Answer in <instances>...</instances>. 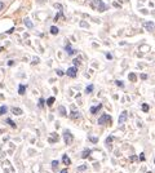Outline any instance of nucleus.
I'll list each match as a JSON object with an SVG mask.
<instances>
[{"label":"nucleus","instance_id":"f704fd0d","mask_svg":"<svg viewBox=\"0 0 155 173\" xmlns=\"http://www.w3.org/2000/svg\"><path fill=\"white\" fill-rule=\"evenodd\" d=\"M138 159L141 160V162H143V160H145V155H143V154H141V155L138 156Z\"/></svg>","mask_w":155,"mask_h":173},{"label":"nucleus","instance_id":"f257e3e1","mask_svg":"<svg viewBox=\"0 0 155 173\" xmlns=\"http://www.w3.org/2000/svg\"><path fill=\"white\" fill-rule=\"evenodd\" d=\"M91 7L93 8V9H96V11H100V12H104V11L107 9V7L104 4L102 0H92V2H91Z\"/></svg>","mask_w":155,"mask_h":173},{"label":"nucleus","instance_id":"f8f14e48","mask_svg":"<svg viewBox=\"0 0 155 173\" xmlns=\"http://www.w3.org/2000/svg\"><path fill=\"white\" fill-rule=\"evenodd\" d=\"M25 90H26V85L19 84V86H18V93L22 96V94H25Z\"/></svg>","mask_w":155,"mask_h":173},{"label":"nucleus","instance_id":"9d476101","mask_svg":"<svg viewBox=\"0 0 155 173\" xmlns=\"http://www.w3.org/2000/svg\"><path fill=\"white\" fill-rule=\"evenodd\" d=\"M62 162H64V164H66V165H70V164H71V160H70V158L67 156L66 154H65L64 156H62Z\"/></svg>","mask_w":155,"mask_h":173},{"label":"nucleus","instance_id":"e433bc0d","mask_svg":"<svg viewBox=\"0 0 155 173\" xmlns=\"http://www.w3.org/2000/svg\"><path fill=\"white\" fill-rule=\"evenodd\" d=\"M141 79L146 80V79H147V75H146V74H142V75H141Z\"/></svg>","mask_w":155,"mask_h":173},{"label":"nucleus","instance_id":"6e6552de","mask_svg":"<svg viewBox=\"0 0 155 173\" xmlns=\"http://www.w3.org/2000/svg\"><path fill=\"white\" fill-rule=\"evenodd\" d=\"M65 49H66V53L69 54V56H71V54H74V53H75V51L72 49V48H71V45H70V44H67V45H66V48H65Z\"/></svg>","mask_w":155,"mask_h":173},{"label":"nucleus","instance_id":"72a5a7b5","mask_svg":"<svg viewBox=\"0 0 155 173\" xmlns=\"http://www.w3.org/2000/svg\"><path fill=\"white\" fill-rule=\"evenodd\" d=\"M54 8H57L58 11H62V5H61V4H54Z\"/></svg>","mask_w":155,"mask_h":173},{"label":"nucleus","instance_id":"5701e85b","mask_svg":"<svg viewBox=\"0 0 155 173\" xmlns=\"http://www.w3.org/2000/svg\"><path fill=\"white\" fill-rule=\"evenodd\" d=\"M7 123H8V124H9V126H11L12 128H16V124H14V122H13L12 119H7Z\"/></svg>","mask_w":155,"mask_h":173},{"label":"nucleus","instance_id":"f03ea898","mask_svg":"<svg viewBox=\"0 0 155 173\" xmlns=\"http://www.w3.org/2000/svg\"><path fill=\"white\" fill-rule=\"evenodd\" d=\"M111 116L110 115H107V114H102L100 116V119H98V124L100 126H106V124H111Z\"/></svg>","mask_w":155,"mask_h":173},{"label":"nucleus","instance_id":"473e14b6","mask_svg":"<svg viewBox=\"0 0 155 173\" xmlns=\"http://www.w3.org/2000/svg\"><path fill=\"white\" fill-rule=\"evenodd\" d=\"M115 84L118 85V86H124V84H123V81H120V80H116L115 81Z\"/></svg>","mask_w":155,"mask_h":173},{"label":"nucleus","instance_id":"ddd939ff","mask_svg":"<svg viewBox=\"0 0 155 173\" xmlns=\"http://www.w3.org/2000/svg\"><path fill=\"white\" fill-rule=\"evenodd\" d=\"M91 152H92V150H89V149H85V150L83 151V154H81V158H83V159L88 158V156L91 155Z\"/></svg>","mask_w":155,"mask_h":173},{"label":"nucleus","instance_id":"c85d7f7f","mask_svg":"<svg viewBox=\"0 0 155 173\" xmlns=\"http://www.w3.org/2000/svg\"><path fill=\"white\" fill-rule=\"evenodd\" d=\"M87 169V165H80L78 167V172H81V171H85Z\"/></svg>","mask_w":155,"mask_h":173},{"label":"nucleus","instance_id":"79ce46f5","mask_svg":"<svg viewBox=\"0 0 155 173\" xmlns=\"http://www.w3.org/2000/svg\"><path fill=\"white\" fill-rule=\"evenodd\" d=\"M154 163H155V162H154Z\"/></svg>","mask_w":155,"mask_h":173},{"label":"nucleus","instance_id":"7c9ffc66","mask_svg":"<svg viewBox=\"0 0 155 173\" xmlns=\"http://www.w3.org/2000/svg\"><path fill=\"white\" fill-rule=\"evenodd\" d=\"M72 62H74V65L75 66H78V65H80V58H75L74 61H72Z\"/></svg>","mask_w":155,"mask_h":173},{"label":"nucleus","instance_id":"1a4fd4ad","mask_svg":"<svg viewBox=\"0 0 155 173\" xmlns=\"http://www.w3.org/2000/svg\"><path fill=\"white\" fill-rule=\"evenodd\" d=\"M70 118H71L72 120L79 119V118H80V113H79V111H72V113L70 114Z\"/></svg>","mask_w":155,"mask_h":173},{"label":"nucleus","instance_id":"0eeeda50","mask_svg":"<svg viewBox=\"0 0 155 173\" xmlns=\"http://www.w3.org/2000/svg\"><path fill=\"white\" fill-rule=\"evenodd\" d=\"M143 27L146 28L147 31H153L154 30V23L153 22H143Z\"/></svg>","mask_w":155,"mask_h":173},{"label":"nucleus","instance_id":"4c0bfd02","mask_svg":"<svg viewBox=\"0 0 155 173\" xmlns=\"http://www.w3.org/2000/svg\"><path fill=\"white\" fill-rule=\"evenodd\" d=\"M106 57H107V58H109V60H111V58H113V56H111L110 53H107V54H106Z\"/></svg>","mask_w":155,"mask_h":173},{"label":"nucleus","instance_id":"393cba45","mask_svg":"<svg viewBox=\"0 0 155 173\" xmlns=\"http://www.w3.org/2000/svg\"><path fill=\"white\" fill-rule=\"evenodd\" d=\"M142 111H143V113H147V111H149V105H147V103H143V105H142Z\"/></svg>","mask_w":155,"mask_h":173},{"label":"nucleus","instance_id":"412c9836","mask_svg":"<svg viewBox=\"0 0 155 173\" xmlns=\"http://www.w3.org/2000/svg\"><path fill=\"white\" fill-rule=\"evenodd\" d=\"M53 103H54V97H49V98L47 100V105H48V106H52Z\"/></svg>","mask_w":155,"mask_h":173},{"label":"nucleus","instance_id":"423d86ee","mask_svg":"<svg viewBox=\"0 0 155 173\" xmlns=\"http://www.w3.org/2000/svg\"><path fill=\"white\" fill-rule=\"evenodd\" d=\"M101 109H102V105H101V103H98L97 106H92V107H91V114H93V115H94V114L98 113Z\"/></svg>","mask_w":155,"mask_h":173},{"label":"nucleus","instance_id":"aec40b11","mask_svg":"<svg viewBox=\"0 0 155 173\" xmlns=\"http://www.w3.org/2000/svg\"><path fill=\"white\" fill-rule=\"evenodd\" d=\"M58 110H60V114L62 115V116H66V109L64 106H60V107H58Z\"/></svg>","mask_w":155,"mask_h":173},{"label":"nucleus","instance_id":"58836bf2","mask_svg":"<svg viewBox=\"0 0 155 173\" xmlns=\"http://www.w3.org/2000/svg\"><path fill=\"white\" fill-rule=\"evenodd\" d=\"M3 8H4V4H3L2 2H0V11H2V9H3Z\"/></svg>","mask_w":155,"mask_h":173},{"label":"nucleus","instance_id":"cd10ccee","mask_svg":"<svg viewBox=\"0 0 155 173\" xmlns=\"http://www.w3.org/2000/svg\"><path fill=\"white\" fill-rule=\"evenodd\" d=\"M113 140H114V138H113V137H107V138H106V145H107V146H109V145H110V143H111V142H113Z\"/></svg>","mask_w":155,"mask_h":173},{"label":"nucleus","instance_id":"c9c22d12","mask_svg":"<svg viewBox=\"0 0 155 173\" xmlns=\"http://www.w3.org/2000/svg\"><path fill=\"white\" fill-rule=\"evenodd\" d=\"M57 75H58V76H62V75H64V71H61V70H57Z\"/></svg>","mask_w":155,"mask_h":173},{"label":"nucleus","instance_id":"2f4dec72","mask_svg":"<svg viewBox=\"0 0 155 173\" xmlns=\"http://www.w3.org/2000/svg\"><path fill=\"white\" fill-rule=\"evenodd\" d=\"M80 26H81V27H89L88 23L84 22V21H81V22H80Z\"/></svg>","mask_w":155,"mask_h":173},{"label":"nucleus","instance_id":"c756f323","mask_svg":"<svg viewBox=\"0 0 155 173\" xmlns=\"http://www.w3.org/2000/svg\"><path fill=\"white\" fill-rule=\"evenodd\" d=\"M89 141L93 142V143H97V141H98V138L97 137H89Z\"/></svg>","mask_w":155,"mask_h":173},{"label":"nucleus","instance_id":"9b49d317","mask_svg":"<svg viewBox=\"0 0 155 173\" xmlns=\"http://www.w3.org/2000/svg\"><path fill=\"white\" fill-rule=\"evenodd\" d=\"M48 141H49L51 143H54V142H57V141H58V136H57L56 133H53L52 136L49 137V140H48Z\"/></svg>","mask_w":155,"mask_h":173},{"label":"nucleus","instance_id":"4be33fe9","mask_svg":"<svg viewBox=\"0 0 155 173\" xmlns=\"http://www.w3.org/2000/svg\"><path fill=\"white\" fill-rule=\"evenodd\" d=\"M58 18H64V14H62V11H58L57 16L54 17V21H58Z\"/></svg>","mask_w":155,"mask_h":173},{"label":"nucleus","instance_id":"b1692460","mask_svg":"<svg viewBox=\"0 0 155 173\" xmlns=\"http://www.w3.org/2000/svg\"><path fill=\"white\" fill-rule=\"evenodd\" d=\"M7 106H2V107H0V115H4V114H5L7 113Z\"/></svg>","mask_w":155,"mask_h":173},{"label":"nucleus","instance_id":"dca6fc26","mask_svg":"<svg viewBox=\"0 0 155 173\" xmlns=\"http://www.w3.org/2000/svg\"><path fill=\"white\" fill-rule=\"evenodd\" d=\"M58 164H60V163H58V160H53V162H52V168H53V171H57V169H58Z\"/></svg>","mask_w":155,"mask_h":173},{"label":"nucleus","instance_id":"2eb2a0df","mask_svg":"<svg viewBox=\"0 0 155 173\" xmlns=\"http://www.w3.org/2000/svg\"><path fill=\"white\" fill-rule=\"evenodd\" d=\"M58 32H60L58 27H56V26H52V27H51V34H52V35H57Z\"/></svg>","mask_w":155,"mask_h":173},{"label":"nucleus","instance_id":"a19ab883","mask_svg":"<svg viewBox=\"0 0 155 173\" xmlns=\"http://www.w3.org/2000/svg\"><path fill=\"white\" fill-rule=\"evenodd\" d=\"M147 173H151V172H147Z\"/></svg>","mask_w":155,"mask_h":173},{"label":"nucleus","instance_id":"bb28decb","mask_svg":"<svg viewBox=\"0 0 155 173\" xmlns=\"http://www.w3.org/2000/svg\"><path fill=\"white\" fill-rule=\"evenodd\" d=\"M137 159H138V158H137V156H136V155H132V156H130V158H129V160H130V162H132V163H136V162H137Z\"/></svg>","mask_w":155,"mask_h":173},{"label":"nucleus","instance_id":"a878e982","mask_svg":"<svg viewBox=\"0 0 155 173\" xmlns=\"http://www.w3.org/2000/svg\"><path fill=\"white\" fill-rule=\"evenodd\" d=\"M39 107H44V98H40L39 100Z\"/></svg>","mask_w":155,"mask_h":173},{"label":"nucleus","instance_id":"ea45409f","mask_svg":"<svg viewBox=\"0 0 155 173\" xmlns=\"http://www.w3.org/2000/svg\"><path fill=\"white\" fill-rule=\"evenodd\" d=\"M60 173H67V169H62Z\"/></svg>","mask_w":155,"mask_h":173},{"label":"nucleus","instance_id":"a211bd4d","mask_svg":"<svg viewBox=\"0 0 155 173\" xmlns=\"http://www.w3.org/2000/svg\"><path fill=\"white\" fill-rule=\"evenodd\" d=\"M128 79H129L130 81H136V80H137V76H136V74H133V73H130V74L128 75Z\"/></svg>","mask_w":155,"mask_h":173},{"label":"nucleus","instance_id":"7ed1b4c3","mask_svg":"<svg viewBox=\"0 0 155 173\" xmlns=\"http://www.w3.org/2000/svg\"><path fill=\"white\" fill-rule=\"evenodd\" d=\"M64 140H65L66 145H70V143H72V141H74V136L71 134L70 131H65L64 132Z\"/></svg>","mask_w":155,"mask_h":173},{"label":"nucleus","instance_id":"f3484780","mask_svg":"<svg viewBox=\"0 0 155 173\" xmlns=\"http://www.w3.org/2000/svg\"><path fill=\"white\" fill-rule=\"evenodd\" d=\"M93 89H94V86L91 84V85H88V86H87V88H85V93H88V94H89V93L93 92Z\"/></svg>","mask_w":155,"mask_h":173},{"label":"nucleus","instance_id":"4468645a","mask_svg":"<svg viewBox=\"0 0 155 173\" xmlns=\"http://www.w3.org/2000/svg\"><path fill=\"white\" fill-rule=\"evenodd\" d=\"M12 113H13L14 115H21V114H22V110L18 109V107H12Z\"/></svg>","mask_w":155,"mask_h":173},{"label":"nucleus","instance_id":"6ab92c4d","mask_svg":"<svg viewBox=\"0 0 155 173\" xmlns=\"http://www.w3.org/2000/svg\"><path fill=\"white\" fill-rule=\"evenodd\" d=\"M23 22H25V25H26L28 28H32V26H34V25H32V22H31L30 20H28V18H26V20L23 21Z\"/></svg>","mask_w":155,"mask_h":173},{"label":"nucleus","instance_id":"39448f33","mask_svg":"<svg viewBox=\"0 0 155 173\" xmlns=\"http://www.w3.org/2000/svg\"><path fill=\"white\" fill-rule=\"evenodd\" d=\"M127 118H128V113H127V111H123L122 114L119 115V120H118V123H119V124L125 123V120H127Z\"/></svg>","mask_w":155,"mask_h":173},{"label":"nucleus","instance_id":"20e7f679","mask_svg":"<svg viewBox=\"0 0 155 173\" xmlns=\"http://www.w3.org/2000/svg\"><path fill=\"white\" fill-rule=\"evenodd\" d=\"M76 73H78V67L76 66H72V67H69L66 71V74L70 76V78H75L76 76Z\"/></svg>","mask_w":155,"mask_h":173}]
</instances>
